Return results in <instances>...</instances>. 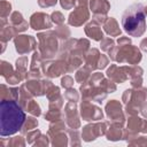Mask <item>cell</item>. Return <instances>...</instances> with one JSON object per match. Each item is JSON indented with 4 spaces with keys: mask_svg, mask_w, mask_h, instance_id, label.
Returning a JSON list of instances; mask_svg holds the SVG:
<instances>
[{
    "mask_svg": "<svg viewBox=\"0 0 147 147\" xmlns=\"http://www.w3.org/2000/svg\"><path fill=\"white\" fill-rule=\"evenodd\" d=\"M26 117L23 108L15 100H1L0 102V134L2 137L15 134L20 131Z\"/></svg>",
    "mask_w": 147,
    "mask_h": 147,
    "instance_id": "cell-1",
    "label": "cell"
},
{
    "mask_svg": "<svg viewBox=\"0 0 147 147\" xmlns=\"http://www.w3.org/2000/svg\"><path fill=\"white\" fill-rule=\"evenodd\" d=\"M122 25L124 30L132 37H140L146 30L144 5L136 2L131 5L123 14Z\"/></svg>",
    "mask_w": 147,
    "mask_h": 147,
    "instance_id": "cell-2",
    "label": "cell"
},
{
    "mask_svg": "<svg viewBox=\"0 0 147 147\" xmlns=\"http://www.w3.org/2000/svg\"><path fill=\"white\" fill-rule=\"evenodd\" d=\"M109 56L116 62H127L129 64H137L141 60V53L138 47L132 45L113 47L109 51Z\"/></svg>",
    "mask_w": 147,
    "mask_h": 147,
    "instance_id": "cell-3",
    "label": "cell"
},
{
    "mask_svg": "<svg viewBox=\"0 0 147 147\" xmlns=\"http://www.w3.org/2000/svg\"><path fill=\"white\" fill-rule=\"evenodd\" d=\"M147 99V90L146 88H137L133 90H126L123 94V101L126 105V113L129 115H137L138 111L141 109L142 105L145 103Z\"/></svg>",
    "mask_w": 147,
    "mask_h": 147,
    "instance_id": "cell-4",
    "label": "cell"
},
{
    "mask_svg": "<svg viewBox=\"0 0 147 147\" xmlns=\"http://www.w3.org/2000/svg\"><path fill=\"white\" fill-rule=\"evenodd\" d=\"M37 38L39 40V52L42 56L44 60H49L52 59L57 48H59V42L56 39L55 32H44V33H38Z\"/></svg>",
    "mask_w": 147,
    "mask_h": 147,
    "instance_id": "cell-5",
    "label": "cell"
},
{
    "mask_svg": "<svg viewBox=\"0 0 147 147\" xmlns=\"http://www.w3.org/2000/svg\"><path fill=\"white\" fill-rule=\"evenodd\" d=\"M88 0H76V8L69 15L68 22L70 25L79 26L90 18V11L87 8Z\"/></svg>",
    "mask_w": 147,
    "mask_h": 147,
    "instance_id": "cell-6",
    "label": "cell"
},
{
    "mask_svg": "<svg viewBox=\"0 0 147 147\" xmlns=\"http://www.w3.org/2000/svg\"><path fill=\"white\" fill-rule=\"evenodd\" d=\"M106 113L108 117L111 119V125L123 127L125 118L122 110V106L117 100H111L106 105Z\"/></svg>",
    "mask_w": 147,
    "mask_h": 147,
    "instance_id": "cell-7",
    "label": "cell"
},
{
    "mask_svg": "<svg viewBox=\"0 0 147 147\" xmlns=\"http://www.w3.org/2000/svg\"><path fill=\"white\" fill-rule=\"evenodd\" d=\"M42 71L46 76L54 78V77H59L62 74L68 71V64L65 62V60L60 59L56 60L54 62H44L42 63Z\"/></svg>",
    "mask_w": 147,
    "mask_h": 147,
    "instance_id": "cell-8",
    "label": "cell"
},
{
    "mask_svg": "<svg viewBox=\"0 0 147 147\" xmlns=\"http://www.w3.org/2000/svg\"><path fill=\"white\" fill-rule=\"evenodd\" d=\"M80 115L85 121H98L103 117L101 109L85 99L80 105Z\"/></svg>",
    "mask_w": 147,
    "mask_h": 147,
    "instance_id": "cell-9",
    "label": "cell"
},
{
    "mask_svg": "<svg viewBox=\"0 0 147 147\" xmlns=\"http://www.w3.org/2000/svg\"><path fill=\"white\" fill-rule=\"evenodd\" d=\"M14 44H15V48L18 54H26L33 51L37 46L36 39L32 36H26V34H21V36L15 37Z\"/></svg>",
    "mask_w": 147,
    "mask_h": 147,
    "instance_id": "cell-10",
    "label": "cell"
},
{
    "mask_svg": "<svg viewBox=\"0 0 147 147\" xmlns=\"http://www.w3.org/2000/svg\"><path fill=\"white\" fill-rule=\"evenodd\" d=\"M52 82L51 80H46V79H42V80H39V79H29L26 80L25 83V86L26 88L29 90V92L33 95V96H40V95H44L47 93L48 88L52 86Z\"/></svg>",
    "mask_w": 147,
    "mask_h": 147,
    "instance_id": "cell-11",
    "label": "cell"
},
{
    "mask_svg": "<svg viewBox=\"0 0 147 147\" xmlns=\"http://www.w3.org/2000/svg\"><path fill=\"white\" fill-rule=\"evenodd\" d=\"M107 132V123H96V124H88L83 127L82 137L85 141H92L96 137L102 136Z\"/></svg>",
    "mask_w": 147,
    "mask_h": 147,
    "instance_id": "cell-12",
    "label": "cell"
},
{
    "mask_svg": "<svg viewBox=\"0 0 147 147\" xmlns=\"http://www.w3.org/2000/svg\"><path fill=\"white\" fill-rule=\"evenodd\" d=\"M64 116H65V122L67 124L76 130L80 126V121H79V117H78V113H77V106H76V102H71L69 101L65 107H64Z\"/></svg>",
    "mask_w": 147,
    "mask_h": 147,
    "instance_id": "cell-13",
    "label": "cell"
},
{
    "mask_svg": "<svg viewBox=\"0 0 147 147\" xmlns=\"http://www.w3.org/2000/svg\"><path fill=\"white\" fill-rule=\"evenodd\" d=\"M30 26L33 30H44L52 26V18L45 13H34L30 17Z\"/></svg>",
    "mask_w": 147,
    "mask_h": 147,
    "instance_id": "cell-14",
    "label": "cell"
},
{
    "mask_svg": "<svg viewBox=\"0 0 147 147\" xmlns=\"http://www.w3.org/2000/svg\"><path fill=\"white\" fill-rule=\"evenodd\" d=\"M107 76L115 83H123L129 78V67L118 68L116 64H111L107 70Z\"/></svg>",
    "mask_w": 147,
    "mask_h": 147,
    "instance_id": "cell-15",
    "label": "cell"
},
{
    "mask_svg": "<svg viewBox=\"0 0 147 147\" xmlns=\"http://www.w3.org/2000/svg\"><path fill=\"white\" fill-rule=\"evenodd\" d=\"M127 130H130L134 133H138V132L146 133L147 132V121L132 115V117H130L127 121Z\"/></svg>",
    "mask_w": 147,
    "mask_h": 147,
    "instance_id": "cell-16",
    "label": "cell"
},
{
    "mask_svg": "<svg viewBox=\"0 0 147 147\" xmlns=\"http://www.w3.org/2000/svg\"><path fill=\"white\" fill-rule=\"evenodd\" d=\"M8 23L16 30V32H22V31H25L28 29V22L23 18V16L20 11L11 13Z\"/></svg>",
    "mask_w": 147,
    "mask_h": 147,
    "instance_id": "cell-17",
    "label": "cell"
},
{
    "mask_svg": "<svg viewBox=\"0 0 147 147\" xmlns=\"http://www.w3.org/2000/svg\"><path fill=\"white\" fill-rule=\"evenodd\" d=\"M85 33L92 38L93 40H102L103 39V33L100 29V24L94 22L92 20V22H90L88 24H86L85 26Z\"/></svg>",
    "mask_w": 147,
    "mask_h": 147,
    "instance_id": "cell-18",
    "label": "cell"
},
{
    "mask_svg": "<svg viewBox=\"0 0 147 147\" xmlns=\"http://www.w3.org/2000/svg\"><path fill=\"white\" fill-rule=\"evenodd\" d=\"M100 59V53L96 48H92L88 51V53L85 55V68H87L90 71L95 70L98 68V62Z\"/></svg>",
    "mask_w": 147,
    "mask_h": 147,
    "instance_id": "cell-19",
    "label": "cell"
},
{
    "mask_svg": "<svg viewBox=\"0 0 147 147\" xmlns=\"http://www.w3.org/2000/svg\"><path fill=\"white\" fill-rule=\"evenodd\" d=\"M90 9L94 14H107L110 9V3L107 0H91Z\"/></svg>",
    "mask_w": 147,
    "mask_h": 147,
    "instance_id": "cell-20",
    "label": "cell"
},
{
    "mask_svg": "<svg viewBox=\"0 0 147 147\" xmlns=\"http://www.w3.org/2000/svg\"><path fill=\"white\" fill-rule=\"evenodd\" d=\"M1 100H18L20 95V88L15 87H8L5 84H1V91H0Z\"/></svg>",
    "mask_w": 147,
    "mask_h": 147,
    "instance_id": "cell-21",
    "label": "cell"
},
{
    "mask_svg": "<svg viewBox=\"0 0 147 147\" xmlns=\"http://www.w3.org/2000/svg\"><path fill=\"white\" fill-rule=\"evenodd\" d=\"M103 28H105V31L111 37H117L121 34V29L118 26L117 21L114 17H108L103 23Z\"/></svg>",
    "mask_w": 147,
    "mask_h": 147,
    "instance_id": "cell-22",
    "label": "cell"
},
{
    "mask_svg": "<svg viewBox=\"0 0 147 147\" xmlns=\"http://www.w3.org/2000/svg\"><path fill=\"white\" fill-rule=\"evenodd\" d=\"M32 94L29 92V90L26 88V86H25V84H23L21 87H20V95H18V103H20V106L25 110V108H26V106H28V103L32 100Z\"/></svg>",
    "mask_w": 147,
    "mask_h": 147,
    "instance_id": "cell-23",
    "label": "cell"
},
{
    "mask_svg": "<svg viewBox=\"0 0 147 147\" xmlns=\"http://www.w3.org/2000/svg\"><path fill=\"white\" fill-rule=\"evenodd\" d=\"M16 30L8 23V25H5L2 28H0V39H1V42H7L9 41L13 37H15L16 34Z\"/></svg>",
    "mask_w": 147,
    "mask_h": 147,
    "instance_id": "cell-24",
    "label": "cell"
},
{
    "mask_svg": "<svg viewBox=\"0 0 147 147\" xmlns=\"http://www.w3.org/2000/svg\"><path fill=\"white\" fill-rule=\"evenodd\" d=\"M121 129H122L121 126L113 125V126H111V127L106 132L107 139H108V140H113V141H116V140L123 139V131H122Z\"/></svg>",
    "mask_w": 147,
    "mask_h": 147,
    "instance_id": "cell-25",
    "label": "cell"
},
{
    "mask_svg": "<svg viewBox=\"0 0 147 147\" xmlns=\"http://www.w3.org/2000/svg\"><path fill=\"white\" fill-rule=\"evenodd\" d=\"M37 126H38V121L33 117H28L21 129V132H22V134H26L28 132L34 130Z\"/></svg>",
    "mask_w": 147,
    "mask_h": 147,
    "instance_id": "cell-26",
    "label": "cell"
},
{
    "mask_svg": "<svg viewBox=\"0 0 147 147\" xmlns=\"http://www.w3.org/2000/svg\"><path fill=\"white\" fill-rule=\"evenodd\" d=\"M52 145L54 146H65L68 144V139L64 132H59L55 134H52Z\"/></svg>",
    "mask_w": 147,
    "mask_h": 147,
    "instance_id": "cell-27",
    "label": "cell"
},
{
    "mask_svg": "<svg viewBox=\"0 0 147 147\" xmlns=\"http://www.w3.org/2000/svg\"><path fill=\"white\" fill-rule=\"evenodd\" d=\"M26 68H28V57L25 56H22L20 59L16 60V70L20 71L21 74H23L26 79H28V71H26Z\"/></svg>",
    "mask_w": 147,
    "mask_h": 147,
    "instance_id": "cell-28",
    "label": "cell"
},
{
    "mask_svg": "<svg viewBox=\"0 0 147 147\" xmlns=\"http://www.w3.org/2000/svg\"><path fill=\"white\" fill-rule=\"evenodd\" d=\"M90 70L87 69V68H82V69H79L77 72H76V76H75V79H76V82L77 83H86L87 82V79H88V77H90Z\"/></svg>",
    "mask_w": 147,
    "mask_h": 147,
    "instance_id": "cell-29",
    "label": "cell"
},
{
    "mask_svg": "<svg viewBox=\"0 0 147 147\" xmlns=\"http://www.w3.org/2000/svg\"><path fill=\"white\" fill-rule=\"evenodd\" d=\"M64 123L59 119V121H55L53 122L51 125H49V130H48V136H52V134H55V133H59V132H63L64 131Z\"/></svg>",
    "mask_w": 147,
    "mask_h": 147,
    "instance_id": "cell-30",
    "label": "cell"
},
{
    "mask_svg": "<svg viewBox=\"0 0 147 147\" xmlns=\"http://www.w3.org/2000/svg\"><path fill=\"white\" fill-rule=\"evenodd\" d=\"M14 71H15V70L13 69V67H11V64H10L9 62H7V61H1V64H0V74H1L2 77H5V79L8 78Z\"/></svg>",
    "mask_w": 147,
    "mask_h": 147,
    "instance_id": "cell-31",
    "label": "cell"
},
{
    "mask_svg": "<svg viewBox=\"0 0 147 147\" xmlns=\"http://www.w3.org/2000/svg\"><path fill=\"white\" fill-rule=\"evenodd\" d=\"M46 95H47V99L49 100V102H51V101L59 100L60 98H62L61 94H60V88H59L57 86H54V85H52V86L48 88Z\"/></svg>",
    "mask_w": 147,
    "mask_h": 147,
    "instance_id": "cell-32",
    "label": "cell"
},
{
    "mask_svg": "<svg viewBox=\"0 0 147 147\" xmlns=\"http://www.w3.org/2000/svg\"><path fill=\"white\" fill-rule=\"evenodd\" d=\"M10 10H11L10 2L6 1V0H1V2H0V17L1 18H7V16H9Z\"/></svg>",
    "mask_w": 147,
    "mask_h": 147,
    "instance_id": "cell-33",
    "label": "cell"
},
{
    "mask_svg": "<svg viewBox=\"0 0 147 147\" xmlns=\"http://www.w3.org/2000/svg\"><path fill=\"white\" fill-rule=\"evenodd\" d=\"M25 110H26L28 113H30L31 115H33V116H39V115L41 114V110H40L39 105H38L33 99L28 103V106H26Z\"/></svg>",
    "mask_w": 147,
    "mask_h": 147,
    "instance_id": "cell-34",
    "label": "cell"
},
{
    "mask_svg": "<svg viewBox=\"0 0 147 147\" xmlns=\"http://www.w3.org/2000/svg\"><path fill=\"white\" fill-rule=\"evenodd\" d=\"M62 115H61V111L60 109H48V111L45 114V118L47 121H51V122H55V121H59L61 119Z\"/></svg>",
    "mask_w": 147,
    "mask_h": 147,
    "instance_id": "cell-35",
    "label": "cell"
},
{
    "mask_svg": "<svg viewBox=\"0 0 147 147\" xmlns=\"http://www.w3.org/2000/svg\"><path fill=\"white\" fill-rule=\"evenodd\" d=\"M54 32H55L56 37H57L59 39H61V40L67 39V38L70 36V31H69V29H68L65 25H60Z\"/></svg>",
    "mask_w": 147,
    "mask_h": 147,
    "instance_id": "cell-36",
    "label": "cell"
},
{
    "mask_svg": "<svg viewBox=\"0 0 147 147\" xmlns=\"http://www.w3.org/2000/svg\"><path fill=\"white\" fill-rule=\"evenodd\" d=\"M64 96H65V99H67L68 101H71V102H77L78 99H79L78 92H77L76 90L71 88V87L67 90V92L64 93Z\"/></svg>",
    "mask_w": 147,
    "mask_h": 147,
    "instance_id": "cell-37",
    "label": "cell"
},
{
    "mask_svg": "<svg viewBox=\"0 0 147 147\" xmlns=\"http://www.w3.org/2000/svg\"><path fill=\"white\" fill-rule=\"evenodd\" d=\"M115 45V41L111 38H103L101 40V49L105 52H109Z\"/></svg>",
    "mask_w": 147,
    "mask_h": 147,
    "instance_id": "cell-38",
    "label": "cell"
},
{
    "mask_svg": "<svg viewBox=\"0 0 147 147\" xmlns=\"http://www.w3.org/2000/svg\"><path fill=\"white\" fill-rule=\"evenodd\" d=\"M25 145V141H24V139H23V137H14V138H11L9 141H8V147L9 146H11V147H17V146H24Z\"/></svg>",
    "mask_w": 147,
    "mask_h": 147,
    "instance_id": "cell-39",
    "label": "cell"
},
{
    "mask_svg": "<svg viewBox=\"0 0 147 147\" xmlns=\"http://www.w3.org/2000/svg\"><path fill=\"white\" fill-rule=\"evenodd\" d=\"M40 134L41 133H40L39 130H32V131H30V132L26 133V141L29 144H33V141L37 140L40 137Z\"/></svg>",
    "mask_w": 147,
    "mask_h": 147,
    "instance_id": "cell-40",
    "label": "cell"
},
{
    "mask_svg": "<svg viewBox=\"0 0 147 147\" xmlns=\"http://www.w3.org/2000/svg\"><path fill=\"white\" fill-rule=\"evenodd\" d=\"M51 18H52V22H54L55 24H59V25H61L64 22V16L60 11H54L51 15Z\"/></svg>",
    "mask_w": 147,
    "mask_h": 147,
    "instance_id": "cell-41",
    "label": "cell"
},
{
    "mask_svg": "<svg viewBox=\"0 0 147 147\" xmlns=\"http://www.w3.org/2000/svg\"><path fill=\"white\" fill-rule=\"evenodd\" d=\"M61 85H62V87L70 88V87H72V85H74V79H72L70 76H64V77L62 78V80H61Z\"/></svg>",
    "mask_w": 147,
    "mask_h": 147,
    "instance_id": "cell-42",
    "label": "cell"
},
{
    "mask_svg": "<svg viewBox=\"0 0 147 147\" xmlns=\"http://www.w3.org/2000/svg\"><path fill=\"white\" fill-rule=\"evenodd\" d=\"M57 0H38V5L41 8H47V7H52L54 5H56Z\"/></svg>",
    "mask_w": 147,
    "mask_h": 147,
    "instance_id": "cell-43",
    "label": "cell"
},
{
    "mask_svg": "<svg viewBox=\"0 0 147 147\" xmlns=\"http://www.w3.org/2000/svg\"><path fill=\"white\" fill-rule=\"evenodd\" d=\"M109 63V60L106 55H100L99 62H98V69H103L107 67V64Z\"/></svg>",
    "mask_w": 147,
    "mask_h": 147,
    "instance_id": "cell-44",
    "label": "cell"
},
{
    "mask_svg": "<svg viewBox=\"0 0 147 147\" xmlns=\"http://www.w3.org/2000/svg\"><path fill=\"white\" fill-rule=\"evenodd\" d=\"M60 2L64 9H71L74 6H76V0H60Z\"/></svg>",
    "mask_w": 147,
    "mask_h": 147,
    "instance_id": "cell-45",
    "label": "cell"
},
{
    "mask_svg": "<svg viewBox=\"0 0 147 147\" xmlns=\"http://www.w3.org/2000/svg\"><path fill=\"white\" fill-rule=\"evenodd\" d=\"M141 84H142V76L131 78V85H132V87L139 88V87H141Z\"/></svg>",
    "mask_w": 147,
    "mask_h": 147,
    "instance_id": "cell-46",
    "label": "cell"
},
{
    "mask_svg": "<svg viewBox=\"0 0 147 147\" xmlns=\"http://www.w3.org/2000/svg\"><path fill=\"white\" fill-rule=\"evenodd\" d=\"M47 145H48L47 136H42V134H40V137L34 142V146H47Z\"/></svg>",
    "mask_w": 147,
    "mask_h": 147,
    "instance_id": "cell-47",
    "label": "cell"
},
{
    "mask_svg": "<svg viewBox=\"0 0 147 147\" xmlns=\"http://www.w3.org/2000/svg\"><path fill=\"white\" fill-rule=\"evenodd\" d=\"M69 134H70V138H71V145H80V141H79V138H78V132L76 130L70 131Z\"/></svg>",
    "mask_w": 147,
    "mask_h": 147,
    "instance_id": "cell-48",
    "label": "cell"
},
{
    "mask_svg": "<svg viewBox=\"0 0 147 147\" xmlns=\"http://www.w3.org/2000/svg\"><path fill=\"white\" fill-rule=\"evenodd\" d=\"M130 145H147V138L146 137H136V140H132V141H129Z\"/></svg>",
    "mask_w": 147,
    "mask_h": 147,
    "instance_id": "cell-49",
    "label": "cell"
},
{
    "mask_svg": "<svg viewBox=\"0 0 147 147\" xmlns=\"http://www.w3.org/2000/svg\"><path fill=\"white\" fill-rule=\"evenodd\" d=\"M117 44H118V46H125V45H130L131 44V40L127 37H121L117 40Z\"/></svg>",
    "mask_w": 147,
    "mask_h": 147,
    "instance_id": "cell-50",
    "label": "cell"
},
{
    "mask_svg": "<svg viewBox=\"0 0 147 147\" xmlns=\"http://www.w3.org/2000/svg\"><path fill=\"white\" fill-rule=\"evenodd\" d=\"M140 48L145 52H147V38H145L141 42H140Z\"/></svg>",
    "mask_w": 147,
    "mask_h": 147,
    "instance_id": "cell-51",
    "label": "cell"
},
{
    "mask_svg": "<svg viewBox=\"0 0 147 147\" xmlns=\"http://www.w3.org/2000/svg\"><path fill=\"white\" fill-rule=\"evenodd\" d=\"M144 10H145V14L147 15V3H146V5L144 6Z\"/></svg>",
    "mask_w": 147,
    "mask_h": 147,
    "instance_id": "cell-52",
    "label": "cell"
}]
</instances>
